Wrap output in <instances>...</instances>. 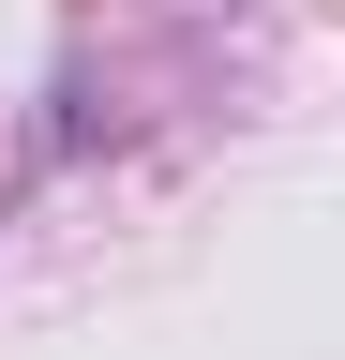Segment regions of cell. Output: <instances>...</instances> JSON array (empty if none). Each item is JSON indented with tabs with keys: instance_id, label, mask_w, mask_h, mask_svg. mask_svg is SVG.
I'll list each match as a JSON object with an SVG mask.
<instances>
[]
</instances>
